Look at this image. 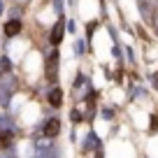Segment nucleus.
Listing matches in <instances>:
<instances>
[{
  "label": "nucleus",
  "instance_id": "8",
  "mask_svg": "<svg viewBox=\"0 0 158 158\" xmlns=\"http://www.w3.org/2000/svg\"><path fill=\"white\" fill-rule=\"evenodd\" d=\"M151 84H156L153 89H158V72H153V74H151Z\"/></svg>",
  "mask_w": 158,
  "mask_h": 158
},
{
  "label": "nucleus",
  "instance_id": "5",
  "mask_svg": "<svg viewBox=\"0 0 158 158\" xmlns=\"http://www.w3.org/2000/svg\"><path fill=\"white\" fill-rule=\"evenodd\" d=\"M0 147L2 149L12 147V130H0Z\"/></svg>",
  "mask_w": 158,
  "mask_h": 158
},
{
  "label": "nucleus",
  "instance_id": "9",
  "mask_svg": "<svg viewBox=\"0 0 158 158\" xmlns=\"http://www.w3.org/2000/svg\"><path fill=\"white\" fill-rule=\"evenodd\" d=\"M2 158H14V156H12V153H7V156H2Z\"/></svg>",
  "mask_w": 158,
  "mask_h": 158
},
{
  "label": "nucleus",
  "instance_id": "1",
  "mask_svg": "<svg viewBox=\"0 0 158 158\" xmlns=\"http://www.w3.org/2000/svg\"><path fill=\"white\" fill-rule=\"evenodd\" d=\"M42 135H44V137H56V135H60V121L58 118H49L44 123V128H42Z\"/></svg>",
  "mask_w": 158,
  "mask_h": 158
},
{
  "label": "nucleus",
  "instance_id": "3",
  "mask_svg": "<svg viewBox=\"0 0 158 158\" xmlns=\"http://www.w3.org/2000/svg\"><path fill=\"white\" fill-rule=\"evenodd\" d=\"M47 100H49L51 107H60V105H63V91L60 89H51L49 95H47Z\"/></svg>",
  "mask_w": 158,
  "mask_h": 158
},
{
  "label": "nucleus",
  "instance_id": "2",
  "mask_svg": "<svg viewBox=\"0 0 158 158\" xmlns=\"http://www.w3.org/2000/svg\"><path fill=\"white\" fill-rule=\"evenodd\" d=\"M21 28H23V23H21L19 19H12V21L5 23V35H7V37H14V35L21 33Z\"/></svg>",
  "mask_w": 158,
  "mask_h": 158
},
{
  "label": "nucleus",
  "instance_id": "7",
  "mask_svg": "<svg viewBox=\"0 0 158 158\" xmlns=\"http://www.w3.org/2000/svg\"><path fill=\"white\" fill-rule=\"evenodd\" d=\"M70 118H72L74 123H79V121H81V112H77V109H72V114H70Z\"/></svg>",
  "mask_w": 158,
  "mask_h": 158
},
{
  "label": "nucleus",
  "instance_id": "4",
  "mask_svg": "<svg viewBox=\"0 0 158 158\" xmlns=\"http://www.w3.org/2000/svg\"><path fill=\"white\" fill-rule=\"evenodd\" d=\"M60 40H63V21H58L51 30V44H60Z\"/></svg>",
  "mask_w": 158,
  "mask_h": 158
},
{
  "label": "nucleus",
  "instance_id": "6",
  "mask_svg": "<svg viewBox=\"0 0 158 158\" xmlns=\"http://www.w3.org/2000/svg\"><path fill=\"white\" fill-rule=\"evenodd\" d=\"M151 133H158V116H151V126H149Z\"/></svg>",
  "mask_w": 158,
  "mask_h": 158
}]
</instances>
